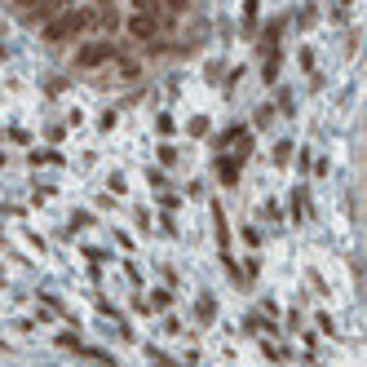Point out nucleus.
<instances>
[{
  "label": "nucleus",
  "instance_id": "obj_2",
  "mask_svg": "<svg viewBox=\"0 0 367 367\" xmlns=\"http://www.w3.org/2000/svg\"><path fill=\"white\" fill-rule=\"evenodd\" d=\"M155 31H160L155 5H142V13H133V18H128V36L133 40H155Z\"/></svg>",
  "mask_w": 367,
  "mask_h": 367
},
{
  "label": "nucleus",
  "instance_id": "obj_1",
  "mask_svg": "<svg viewBox=\"0 0 367 367\" xmlns=\"http://www.w3.org/2000/svg\"><path fill=\"white\" fill-rule=\"evenodd\" d=\"M111 58H120V49H115L111 40H93V44H85L76 54V66L80 71H93V66H102V62H111Z\"/></svg>",
  "mask_w": 367,
  "mask_h": 367
},
{
  "label": "nucleus",
  "instance_id": "obj_3",
  "mask_svg": "<svg viewBox=\"0 0 367 367\" xmlns=\"http://www.w3.org/2000/svg\"><path fill=\"white\" fill-rule=\"evenodd\" d=\"M93 13H97V23H102L107 31H115V27H120V13H115L111 5H102V9H93Z\"/></svg>",
  "mask_w": 367,
  "mask_h": 367
}]
</instances>
